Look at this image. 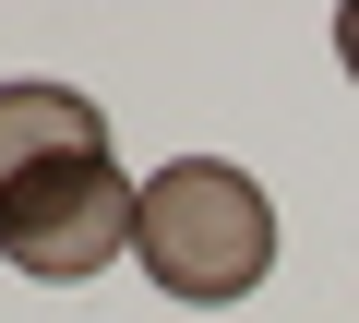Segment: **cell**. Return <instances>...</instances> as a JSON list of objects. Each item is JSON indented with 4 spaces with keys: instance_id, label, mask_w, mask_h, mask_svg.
<instances>
[{
    "instance_id": "obj_1",
    "label": "cell",
    "mask_w": 359,
    "mask_h": 323,
    "mask_svg": "<svg viewBox=\"0 0 359 323\" xmlns=\"http://www.w3.org/2000/svg\"><path fill=\"white\" fill-rule=\"evenodd\" d=\"M132 252H144V275L168 299H252L264 263H276V204H264L252 168H228V156H168L144 180Z\"/></svg>"
},
{
    "instance_id": "obj_2",
    "label": "cell",
    "mask_w": 359,
    "mask_h": 323,
    "mask_svg": "<svg viewBox=\"0 0 359 323\" xmlns=\"http://www.w3.org/2000/svg\"><path fill=\"white\" fill-rule=\"evenodd\" d=\"M144 228V180H120V156H60L36 168L13 204H0V252H13L36 287H84L132 252Z\"/></svg>"
},
{
    "instance_id": "obj_3",
    "label": "cell",
    "mask_w": 359,
    "mask_h": 323,
    "mask_svg": "<svg viewBox=\"0 0 359 323\" xmlns=\"http://www.w3.org/2000/svg\"><path fill=\"white\" fill-rule=\"evenodd\" d=\"M60 156H108L96 96H72V84H0V204L36 168H60Z\"/></svg>"
},
{
    "instance_id": "obj_4",
    "label": "cell",
    "mask_w": 359,
    "mask_h": 323,
    "mask_svg": "<svg viewBox=\"0 0 359 323\" xmlns=\"http://www.w3.org/2000/svg\"><path fill=\"white\" fill-rule=\"evenodd\" d=\"M335 60H347V84H359V0L335 13Z\"/></svg>"
}]
</instances>
